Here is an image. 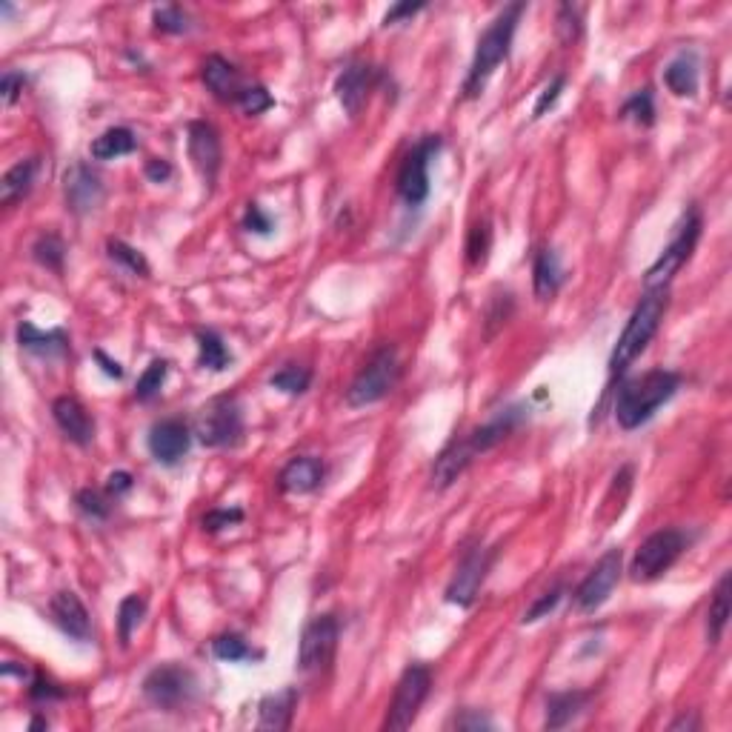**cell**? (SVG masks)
Segmentation results:
<instances>
[{"label":"cell","instance_id":"cell-53","mask_svg":"<svg viewBox=\"0 0 732 732\" xmlns=\"http://www.w3.org/2000/svg\"><path fill=\"white\" fill-rule=\"evenodd\" d=\"M427 9V3L424 0H418V3H395V6H389L387 15H384V26H398L401 21H409V18H415L418 12H424Z\"/></svg>","mask_w":732,"mask_h":732},{"label":"cell","instance_id":"cell-6","mask_svg":"<svg viewBox=\"0 0 732 732\" xmlns=\"http://www.w3.org/2000/svg\"><path fill=\"white\" fill-rule=\"evenodd\" d=\"M690 547V538L681 529H658L641 541V547L635 549V558L630 564V578L635 584H650L658 581L672 564L684 555V549Z\"/></svg>","mask_w":732,"mask_h":732},{"label":"cell","instance_id":"cell-38","mask_svg":"<svg viewBox=\"0 0 732 732\" xmlns=\"http://www.w3.org/2000/svg\"><path fill=\"white\" fill-rule=\"evenodd\" d=\"M269 384L286 392V395H304L312 384V369L301 364H286L269 378Z\"/></svg>","mask_w":732,"mask_h":732},{"label":"cell","instance_id":"cell-23","mask_svg":"<svg viewBox=\"0 0 732 732\" xmlns=\"http://www.w3.org/2000/svg\"><path fill=\"white\" fill-rule=\"evenodd\" d=\"M201 78H204V86L218 98V101H235L241 98V92H244L246 86L241 81V72H238V66L235 63H229L226 58L221 55H209L201 66Z\"/></svg>","mask_w":732,"mask_h":732},{"label":"cell","instance_id":"cell-49","mask_svg":"<svg viewBox=\"0 0 732 732\" xmlns=\"http://www.w3.org/2000/svg\"><path fill=\"white\" fill-rule=\"evenodd\" d=\"M244 521V509H209L204 515V532H221V529L241 524Z\"/></svg>","mask_w":732,"mask_h":732},{"label":"cell","instance_id":"cell-3","mask_svg":"<svg viewBox=\"0 0 732 732\" xmlns=\"http://www.w3.org/2000/svg\"><path fill=\"white\" fill-rule=\"evenodd\" d=\"M670 309V289H647L638 306L632 309L630 321L624 332L618 335V344L610 355V378H621L630 369L644 349L650 346L655 332L661 329V321Z\"/></svg>","mask_w":732,"mask_h":732},{"label":"cell","instance_id":"cell-26","mask_svg":"<svg viewBox=\"0 0 732 732\" xmlns=\"http://www.w3.org/2000/svg\"><path fill=\"white\" fill-rule=\"evenodd\" d=\"M18 344L26 352L46 355V358L69 355V335L63 329H38L35 324H29V321L18 324Z\"/></svg>","mask_w":732,"mask_h":732},{"label":"cell","instance_id":"cell-22","mask_svg":"<svg viewBox=\"0 0 732 732\" xmlns=\"http://www.w3.org/2000/svg\"><path fill=\"white\" fill-rule=\"evenodd\" d=\"M478 455L472 452L469 447L467 438H455V441H449L447 447L441 449V455L435 458V464H432V487L435 489H449L464 472L469 469V464L475 461Z\"/></svg>","mask_w":732,"mask_h":732},{"label":"cell","instance_id":"cell-43","mask_svg":"<svg viewBox=\"0 0 732 732\" xmlns=\"http://www.w3.org/2000/svg\"><path fill=\"white\" fill-rule=\"evenodd\" d=\"M512 309H515L512 292H495L492 295V301L487 306V332H484V338H492L501 326L507 324Z\"/></svg>","mask_w":732,"mask_h":732},{"label":"cell","instance_id":"cell-15","mask_svg":"<svg viewBox=\"0 0 732 732\" xmlns=\"http://www.w3.org/2000/svg\"><path fill=\"white\" fill-rule=\"evenodd\" d=\"M381 81V72L366 61H355L346 66L344 72L338 75L335 81V95H338V103L344 106V112L349 118H358L361 109L369 101L375 83Z\"/></svg>","mask_w":732,"mask_h":732},{"label":"cell","instance_id":"cell-8","mask_svg":"<svg viewBox=\"0 0 732 732\" xmlns=\"http://www.w3.org/2000/svg\"><path fill=\"white\" fill-rule=\"evenodd\" d=\"M198 441L204 447L224 449V447H238L241 438H244V412L235 395H221V398H212L204 409H201V418H198V429H195Z\"/></svg>","mask_w":732,"mask_h":732},{"label":"cell","instance_id":"cell-12","mask_svg":"<svg viewBox=\"0 0 732 732\" xmlns=\"http://www.w3.org/2000/svg\"><path fill=\"white\" fill-rule=\"evenodd\" d=\"M441 149L438 135H427L407 152V158L398 169V195L407 206H421L429 198V161Z\"/></svg>","mask_w":732,"mask_h":732},{"label":"cell","instance_id":"cell-18","mask_svg":"<svg viewBox=\"0 0 732 732\" xmlns=\"http://www.w3.org/2000/svg\"><path fill=\"white\" fill-rule=\"evenodd\" d=\"M524 418H527V407L524 404H512V407L495 412L487 424H481V427H475L469 432V447H472L475 455H484L492 447H498L501 441H507L509 435L524 424Z\"/></svg>","mask_w":732,"mask_h":732},{"label":"cell","instance_id":"cell-52","mask_svg":"<svg viewBox=\"0 0 732 732\" xmlns=\"http://www.w3.org/2000/svg\"><path fill=\"white\" fill-rule=\"evenodd\" d=\"M272 218L266 215L258 204H249L244 212V229L246 232H255V235H269L272 232Z\"/></svg>","mask_w":732,"mask_h":732},{"label":"cell","instance_id":"cell-40","mask_svg":"<svg viewBox=\"0 0 732 732\" xmlns=\"http://www.w3.org/2000/svg\"><path fill=\"white\" fill-rule=\"evenodd\" d=\"M621 118L635 121L638 126H652L655 123V98H652V89L635 92L630 101L621 106Z\"/></svg>","mask_w":732,"mask_h":732},{"label":"cell","instance_id":"cell-21","mask_svg":"<svg viewBox=\"0 0 732 732\" xmlns=\"http://www.w3.org/2000/svg\"><path fill=\"white\" fill-rule=\"evenodd\" d=\"M324 475L326 467L321 458H315V455H298V458H292L281 469L278 487L286 495H309V492H315V489L324 484Z\"/></svg>","mask_w":732,"mask_h":732},{"label":"cell","instance_id":"cell-25","mask_svg":"<svg viewBox=\"0 0 732 732\" xmlns=\"http://www.w3.org/2000/svg\"><path fill=\"white\" fill-rule=\"evenodd\" d=\"M298 707V690L295 687H284L281 692L266 695L258 707V727L261 730H289L292 727V715Z\"/></svg>","mask_w":732,"mask_h":732},{"label":"cell","instance_id":"cell-13","mask_svg":"<svg viewBox=\"0 0 732 732\" xmlns=\"http://www.w3.org/2000/svg\"><path fill=\"white\" fill-rule=\"evenodd\" d=\"M341 624L335 615H318L304 627L301 644H298V667L301 672L324 670L332 661L335 647H338Z\"/></svg>","mask_w":732,"mask_h":732},{"label":"cell","instance_id":"cell-2","mask_svg":"<svg viewBox=\"0 0 732 732\" xmlns=\"http://www.w3.org/2000/svg\"><path fill=\"white\" fill-rule=\"evenodd\" d=\"M524 12H527V3H509L498 12V18L484 29V35L478 38L475 55H472V63H469L467 81H464V98L467 101L481 98V92L487 89L495 69L509 58L512 38H515V29H518V21H521Z\"/></svg>","mask_w":732,"mask_h":732},{"label":"cell","instance_id":"cell-4","mask_svg":"<svg viewBox=\"0 0 732 732\" xmlns=\"http://www.w3.org/2000/svg\"><path fill=\"white\" fill-rule=\"evenodd\" d=\"M401 372H404V366L398 358V349L392 344L378 346L366 358V364L358 369V375L352 378V384L346 389V404L358 409L384 401L401 384Z\"/></svg>","mask_w":732,"mask_h":732},{"label":"cell","instance_id":"cell-42","mask_svg":"<svg viewBox=\"0 0 732 732\" xmlns=\"http://www.w3.org/2000/svg\"><path fill=\"white\" fill-rule=\"evenodd\" d=\"M152 23H155V32H161V35H183V32H189V15L183 12L181 6L155 9Z\"/></svg>","mask_w":732,"mask_h":732},{"label":"cell","instance_id":"cell-34","mask_svg":"<svg viewBox=\"0 0 732 732\" xmlns=\"http://www.w3.org/2000/svg\"><path fill=\"white\" fill-rule=\"evenodd\" d=\"M32 258H35L43 269L61 275L63 264H66V244H63L61 235H55V232L41 235V238L32 244Z\"/></svg>","mask_w":732,"mask_h":732},{"label":"cell","instance_id":"cell-41","mask_svg":"<svg viewBox=\"0 0 732 732\" xmlns=\"http://www.w3.org/2000/svg\"><path fill=\"white\" fill-rule=\"evenodd\" d=\"M75 507L81 509L86 518H92V521H106V518H109V512H112L109 498L103 495L101 489H92V487H83L75 492Z\"/></svg>","mask_w":732,"mask_h":732},{"label":"cell","instance_id":"cell-51","mask_svg":"<svg viewBox=\"0 0 732 732\" xmlns=\"http://www.w3.org/2000/svg\"><path fill=\"white\" fill-rule=\"evenodd\" d=\"M452 727H455V730H464V732H481V730H492V721H489L484 712L464 710L452 718Z\"/></svg>","mask_w":732,"mask_h":732},{"label":"cell","instance_id":"cell-27","mask_svg":"<svg viewBox=\"0 0 732 732\" xmlns=\"http://www.w3.org/2000/svg\"><path fill=\"white\" fill-rule=\"evenodd\" d=\"M732 572H724L721 581L715 584L712 590V601L710 610H707V641L712 647L724 638L727 632V624H730V612H732Z\"/></svg>","mask_w":732,"mask_h":732},{"label":"cell","instance_id":"cell-55","mask_svg":"<svg viewBox=\"0 0 732 732\" xmlns=\"http://www.w3.org/2000/svg\"><path fill=\"white\" fill-rule=\"evenodd\" d=\"M143 172H146V178L152 183H166L172 178V166H169V161H163V158H149L146 166H143Z\"/></svg>","mask_w":732,"mask_h":732},{"label":"cell","instance_id":"cell-56","mask_svg":"<svg viewBox=\"0 0 732 732\" xmlns=\"http://www.w3.org/2000/svg\"><path fill=\"white\" fill-rule=\"evenodd\" d=\"M95 361L101 364V369L109 375V378H123V366L118 361H112L103 349H95Z\"/></svg>","mask_w":732,"mask_h":732},{"label":"cell","instance_id":"cell-24","mask_svg":"<svg viewBox=\"0 0 732 732\" xmlns=\"http://www.w3.org/2000/svg\"><path fill=\"white\" fill-rule=\"evenodd\" d=\"M564 284V266L558 261L555 249H538L532 258V289L538 301H552L558 295V289Z\"/></svg>","mask_w":732,"mask_h":732},{"label":"cell","instance_id":"cell-54","mask_svg":"<svg viewBox=\"0 0 732 732\" xmlns=\"http://www.w3.org/2000/svg\"><path fill=\"white\" fill-rule=\"evenodd\" d=\"M132 487H135V478H132L126 469H118V472H112V475L106 478V492H109L112 498H121V495H126Z\"/></svg>","mask_w":732,"mask_h":732},{"label":"cell","instance_id":"cell-58","mask_svg":"<svg viewBox=\"0 0 732 732\" xmlns=\"http://www.w3.org/2000/svg\"><path fill=\"white\" fill-rule=\"evenodd\" d=\"M29 730H32V732L49 730V721H46V718H41V715H35V718H32V724H29Z\"/></svg>","mask_w":732,"mask_h":732},{"label":"cell","instance_id":"cell-57","mask_svg":"<svg viewBox=\"0 0 732 732\" xmlns=\"http://www.w3.org/2000/svg\"><path fill=\"white\" fill-rule=\"evenodd\" d=\"M672 732H681V730H701V718L698 715H692V712H684L681 718H675L670 724Z\"/></svg>","mask_w":732,"mask_h":732},{"label":"cell","instance_id":"cell-28","mask_svg":"<svg viewBox=\"0 0 732 732\" xmlns=\"http://www.w3.org/2000/svg\"><path fill=\"white\" fill-rule=\"evenodd\" d=\"M38 175V158H26L18 161L12 169H6L3 181H0V204L15 206L32 192V183Z\"/></svg>","mask_w":732,"mask_h":732},{"label":"cell","instance_id":"cell-47","mask_svg":"<svg viewBox=\"0 0 732 732\" xmlns=\"http://www.w3.org/2000/svg\"><path fill=\"white\" fill-rule=\"evenodd\" d=\"M564 89H567V75H555V78H552V81L541 89L538 101H535V106H532V118H535V121H541L549 109L558 103V98H561V92H564Z\"/></svg>","mask_w":732,"mask_h":732},{"label":"cell","instance_id":"cell-50","mask_svg":"<svg viewBox=\"0 0 732 732\" xmlns=\"http://www.w3.org/2000/svg\"><path fill=\"white\" fill-rule=\"evenodd\" d=\"M23 86H26V75L23 72H15V69H9V72H3V78H0V98L6 106H15L18 98L23 95Z\"/></svg>","mask_w":732,"mask_h":732},{"label":"cell","instance_id":"cell-39","mask_svg":"<svg viewBox=\"0 0 732 732\" xmlns=\"http://www.w3.org/2000/svg\"><path fill=\"white\" fill-rule=\"evenodd\" d=\"M166 375H169V364H166L163 358H155L152 364L143 369L141 378H138V384H135V398L143 401V404H149L152 398H158L163 384H166Z\"/></svg>","mask_w":732,"mask_h":732},{"label":"cell","instance_id":"cell-29","mask_svg":"<svg viewBox=\"0 0 732 732\" xmlns=\"http://www.w3.org/2000/svg\"><path fill=\"white\" fill-rule=\"evenodd\" d=\"M664 83L672 95L692 98L698 92V58H695V52H681L678 58H672L664 69Z\"/></svg>","mask_w":732,"mask_h":732},{"label":"cell","instance_id":"cell-37","mask_svg":"<svg viewBox=\"0 0 732 732\" xmlns=\"http://www.w3.org/2000/svg\"><path fill=\"white\" fill-rule=\"evenodd\" d=\"M106 255L118 266H123L129 275H135V278H149L152 275V266H149V261L143 258V252H138L135 246L123 244V241H109L106 244Z\"/></svg>","mask_w":732,"mask_h":732},{"label":"cell","instance_id":"cell-19","mask_svg":"<svg viewBox=\"0 0 732 732\" xmlns=\"http://www.w3.org/2000/svg\"><path fill=\"white\" fill-rule=\"evenodd\" d=\"M52 418H55L58 429H61L72 444L89 447V444L95 441V418L89 415V409L83 407L78 398H72V395L55 398V404H52Z\"/></svg>","mask_w":732,"mask_h":732},{"label":"cell","instance_id":"cell-35","mask_svg":"<svg viewBox=\"0 0 732 732\" xmlns=\"http://www.w3.org/2000/svg\"><path fill=\"white\" fill-rule=\"evenodd\" d=\"M146 618V598L143 595H126L118 607V638H121L123 647H129L132 641V632L141 627V621Z\"/></svg>","mask_w":732,"mask_h":732},{"label":"cell","instance_id":"cell-7","mask_svg":"<svg viewBox=\"0 0 732 732\" xmlns=\"http://www.w3.org/2000/svg\"><path fill=\"white\" fill-rule=\"evenodd\" d=\"M429 690H432V672L427 664H409L395 684V695L389 701L387 718H384V730H409L424 707Z\"/></svg>","mask_w":732,"mask_h":732},{"label":"cell","instance_id":"cell-31","mask_svg":"<svg viewBox=\"0 0 732 732\" xmlns=\"http://www.w3.org/2000/svg\"><path fill=\"white\" fill-rule=\"evenodd\" d=\"M138 149V138L129 126H112L92 141V158L95 161H115L123 155H132Z\"/></svg>","mask_w":732,"mask_h":732},{"label":"cell","instance_id":"cell-30","mask_svg":"<svg viewBox=\"0 0 732 732\" xmlns=\"http://www.w3.org/2000/svg\"><path fill=\"white\" fill-rule=\"evenodd\" d=\"M587 701H590V692L581 690L552 692V695H547V721H544V727L547 730L567 727L572 718L587 707Z\"/></svg>","mask_w":732,"mask_h":732},{"label":"cell","instance_id":"cell-33","mask_svg":"<svg viewBox=\"0 0 732 732\" xmlns=\"http://www.w3.org/2000/svg\"><path fill=\"white\" fill-rule=\"evenodd\" d=\"M464 252H467L469 269H484L487 266L489 252H492V224H489V218H478L475 224L469 226Z\"/></svg>","mask_w":732,"mask_h":732},{"label":"cell","instance_id":"cell-5","mask_svg":"<svg viewBox=\"0 0 732 732\" xmlns=\"http://www.w3.org/2000/svg\"><path fill=\"white\" fill-rule=\"evenodd\" d=\"M701 226H704L701 212H698L695 206L687 209V215H684V221H681L678 229H675L672 241L664 246V252H661V255L655 258V264L647 269V275H644V289H667L672 278H675L684 266L690 264L692 252H695L698 238H701Z\"/></svg>","mask_w":732,"mask_h":732},{"label":"cell","instance_id":"cell-46","mask_svg":"<svg viewBox=\"0 0 732 732\" xmlns=\"http://www.w3.org/2000/svg\"><path fill=\"white\" fill-rule=\"evenodd\" d=\"M238 106L244 109L246 115H264L266 109H272V106H275V101H272V95H269V89H266V86L255 83V86H246L244 92H241Z\"/></svg>","mask_w":732,"mask_h":732},{"label":"cell","instance_id":"cell-20","mask_svg":"<svg viewBox=\"0 0 732 732\" xmlns=\"http://www.w3.org/2000/svg\"><path fill=\"white\" fill-rule=\"evenodd\" d=\"M49 612H52V621L58 624V630L63 635H69L72 641H89L92 638L89 610L83 607V601L72 590H63L58 595H52Z\"/></svg>","mask_w":732,"mask_h":732},{"label":"cell","instance_id":"cell-9","mask_svg":"<svg viewBox=\"0 0 732 732\" xmlns=\"http://www.w3.org/2000/svg\"><path fill=\"white\" fill-rule=\"evenodd\" d=\"M195 672L181 664H161L143 678V698L163 712L181 710L195 695Z\"/></svg>","mask_w":732,"mask_h":732},{"label":"cell","instance_id":"cell-44","mask_svg":"<svg viewBox=\"0 0 732 732\" xmlns=\"http://www.w3.org/2000/svg\"><path fill=\"white\" fill-rule=\"evenodd\" d=\"M584 35V18L581 9L572 3H561L558 6V38L564 43H575Z\"/></svg>","mask_w":732,"mask_h":732},{"label":"cell","instance_id":"cell-32","mask_svg":"<svg viewBox=\"0 0 732 732\" xmlns=\"http://www.w3.org/2000/svg\"><path fill=\"white\" fill-rule=\"evenodd\" d=\"M195 341H198V366L201 369L224 372L226 366L232 364V352L226 349L224 338L215 329H198Z\"/></svg>","mask_w":732,"mask_h":732},{"label":"cell","instance_id":"cell-16","mask_svg":"<svg viewBox=\"0 0 732 732\" xmlns=\"http://www.w3.org/2000/svg\"><path fill=\"white\" fill-rule=\"evenodd\" d=\"M63 195H66V209L75 215H89L103 204V183L86 163H72L63 175Z\"/></svg>","mask_w":732,"mask_h":732},{"label":"cell","instance_id":"cell-14","mask_svg":"<svg viewBox=\"0 0 732 732\" xmlns=\"http://www.w3.org/2000/svg\"><path fill=\"white\" fill-rule=\"evenodd\" d=\"M189 158L195 163V169L201 172L204 183L212 189L221 172V161H224V149H221V135L209 121H192L189 123Z\"/></svg>","mask_w":732,"mask_h":732},{"label":"cell","instance_id":"cell-1","mask_svg":"<svg viewBox=\"0 0 732 732\" xmlns=\"http://www.w3.org/2000/svg\"><path fill=\"white\" fill-rule=\"evenodd\" d=\"M678 387H681V375L672 372V369H664V366L624 381L621 389H618V395H615V421H618V427L627 429V432L644 427L658 409L670 404Z\"/></svg>","mask_w":732,"mask_h":732},{"label":"cell","instance_id":"cell-10","mask_svg":"<svg viewBox=\"0 0 732 732\" xmlns=\"http://www.w3.org/2000/svg\"><path fill=\"white\" fill-rule=\"evenodd\" d=\"M621 572H624V552L618 547L607 549L598 558V564L587 572V578L572 592L575 607L581 612H595L598 607H604L610 601L612 590L621 581Z\"/></svg>","mask_w":732,"mask_h":732},{"label":"cell","instance_id":"cell-17","mask_svg":"<svg viewBox=\"0 0 732 732\" xmlns=\"http://www.w3.org/2000/svg\"><path fill=\"white\" fill-rule=\"evenodd\" d=\"M146 444H149V452L158 464L175 467V464H181L183 455L192 447V429L181 418H166V421H158L149 429Z\"/></svg>","mask_w":732,"mask_h":732},{"label":"cell","instance_id":"cell-48","mask_svg":"<svg viewBox=\"0 0 732 732\" xmlns=\"http://www.w3.org/2000/svg\"><path fill=\"white\" fill-rule=\"evenodd\" d=\"M66 690H61L52 678H46L43 672H35L32 684H29V698L35 704H49V701H61Z\"/></svg>","mask_w":732,"mask_h":732},{"label":"cell","instance_id":"cell-36","mask_svg":"<svg viewBox=\"0 0 732 732\" xmlns=\"http://www.w3.org/2000/svg\"><path fill=\"white\" fill-rule=\"evenodd\" d=\"M212 655H215L218 661H229V664L261 658V652L252 650V647L246 644L244 635H238V632H224V635H218V638L212 641Z\"/></svg>","mask_w":732,"mask_h":732},{"label":"cell","instance_id":"cell-45","mask_svg":"<svg viewBox=\"0 0 732 732\" xmlns=\"http://www.w3.org/2000/svg\"><path fill=\"white\" fill-rule=\"evenodd\" d=\"M564 592H567V587L564 584H555L552 590L547 592H541L535 601H532V607H529L527 612H524V624H535V621H541V618H547L549 612L555 610L558 604H561V598H564Z\"/></svg>","mask_w":732,"mask_h":732},{"label":"cell","instance_id":"cell-11","mask_svg":"<svg viewBox=\"0 0 732 732\" xmlns=\"http://www.w3.org/2000/svg\"><path fill=\"white\" fill-rule=\"evenodd\" d=\"M495 555H498V549H487L481 544L467 549V555L461 558V564H458V570H455L452 581L447 584V592H444L447 604H455L461 610H469L475 604V598H478V592H481L489 570H492Z\"/></svg>","mask_w":732,"mask_h":732}]
</instances>
